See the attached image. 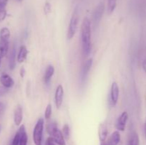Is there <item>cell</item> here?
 <instances>
[{"instance_id": "1", "label": "cell", "mask_w": 146, "mask_h": 145, "mask_svg": "<svg viewBox=\"0 0 146 145\" xmlns=\"http://www.w3.org/2000/svg\"><path fill=\"white\" fill-rule=\"evenodd\" d=\"M81 37L82 51L84 56H88L91 51V21L88 18H84L81 27Z\"/></svg>"}, {"instance_id": "2", "label": "cell", "mask_w": 146, "mask_h": 145, "mask_svg": "<svg viewBox=\"0 0 146 145\" xmlns=\"http://www.w3.org/2000/svg\"><path fill=\"white\" fill-rule=\"evenodd\" d=\"M46 131L50 136L53 138L57 145H66L65 137L62 131L58 129L56 122H51L46 125Z\"/></svg>"}, {"instance_id": "3", "label": "cell", "mask_w": 146, "mask_h": 145, "mask_svg": "<svg viewBox=\"0 0 146 145\" xmlns=\"http://www.w3.org/2000/svg\"><path fill=\"white\" fill-rule=\"evenodd\" d=\"M44 127V119L40 117L37 120L33 130V141L35 145H42L43 132Z\"/></svg>"}, {"instance_id": "4", "label": "cell", "mask_w": 146, "mask_h": 145, "mask_svg": "<svg viewBox=\"0 0 146 145\" xmlns=\"http://www.w3.org/2000/svg\"><path fill=\"white\" fill-rule=\"evenodd\" d=\"M78 23V10L76 9L75 11L73 13L71 18L70 19L69 25H68V29L67 31V38L71 40L74 38L77 31V26Z\"/></svg>"}, {"instance_id": "5", "label": "cell", "mask_w": 146, "mask_h": 145, "mask_svg": "<svg viewBox=\"0 0 146 145\" xmlns=\"http://www.w3.org/2000/svg\"><path fill=\"white\" fill-rule=\"evenodd\" d=\"M104 4H100L99 5L97 6L96 8L95 9L93 14V23L94 24V27L98 26L99 24L100 21H101V18H102L103 14L104 12Z\"/></svg>"}, {"instance_id": "6", "label": "cell", "mask_w": 146, "mask_h": 145, "mask_svg": "<svg viewBox=\"0 0 146 145\" xmlns=\"http://www.w3.org/2000/svg\"><path fill=\"white\" fill-rule=\"evenodd\" d=\"M128 119V114L127 112H123L117 119L115 122V127L118 129V131L124 132L126 127L127 122Z\"/></svg>"}, {"instance_id": "7", "label": "cell", "mask_w": 146, "mask_h": 145, "mask_svg": "<svg viewBox=\"0 0 146 145\" xmlns=\"http://www.w3.org/2000/svg\"><path fill=\"white\" fill-rule=\"evenodd\" d=\"M64 88L61 85H58L57 86L56 89L55 91V96H54V100H55V105L57 109H60L63 104V100H64Z\"/></svg>"}, {"instance_id": "8", "label": "cell", "mask_w": 146, "mask_h": 145, "mask_svg": "<svg viewBox=\"0 0 146 145\" xmlns=\"http://www.w3.org/2000/svg\"><path fill=\"white\" fill-rule=\"evenodd\" d=\"M119 98V87L116 82H113L111 88V101L113 106H115Z\"/></svg>"}, {"instance_id": "9", "label": "cell", "mask_w": 146, "mask_h": 145, "mask_svg": "<svg viewBox=\"0 0 146 145\" xmlns=\"http://www.w3.org/2000/svg\"><path fill=\"white\" fill-rule=\"evenodd\" d=\"M92 64L93 59L92 58H89L83 65L81 71V80L82 82H84L86 80V79L87 76H88V73H89L90 70L91 68V66H92Z\"/></svg>"}, {"instance_id": "10", "label": "cell", "mask_w": 146, "mask_h": 145, "mask_svg": "<svg viewBox=\"0 0 146 145\" xmlns=\"http://www.w3.org/2000/svg\"><path fill=\"white\" fill-rule=\"evenodd\" d=\"M0 83L7 88H11L14 85V80L7 73L1 74L0 76Z\"/></svg>"}, {"instance_id": "11", "label": "cell", "mask_w": 146, "mask_h": 145, "mask_svg": "<svg viewBox=\"0 0 146 145\" xmlns=\"http://www.w3.org/2000/svg\"><path fill=\"white\" fill-rule=\"evenodd\" d=\"M108 136V127L106 123H101L98 127V137L101 143L106 142Z\"/></svg>"}, {"instance_id": "12", "label": "cell", "mask_w": 146, "mask_h": 145, "mask_svg": "<svg viewBox=\"0 0 146 145\" xmlns=\"http://www.w3.org/2000/svg\"><path fill=\"white\" fill-rule=\"evenodd\" d=\"M23 120V109L22 107L18 105L14 110V122L17 126H19Z\"/></svg>"}, {"instance_id": "13", "label": "cell", "mask_w": 146, "mask_h": 145, "mask_svg": "<svg viewBox=\"0 0 146 145\" xmlns=\"http://www.w3.org/2000/svg\"><path fill=\"white\" fill-rule=\"evenodd\" d=\"M121 141V134L119 131H115L108 137V141L106 142V145H118Z\"/></svg>"}, {"instance_id": "14", "label": "cell", "mask_w": 146, "mask_h": 145, "mask_svg": "<svg viewBox=\"0 0 146 145\" xmlns=\"http://www.w3.org/2000/svg\"><path fill=\"white\" fill-rule=\"evenodd\" d=\"M54 72H55V69H54V67L52 65H48L46 67L45 71V73L44 75V83L48 84L51 81V78L54 75Z\"/></svg>"}, {"instance_id": "15", "label": "cell", "mask_w": 146, "mask_h": 145, "mask_svg": "<svg viewBox=\"0 0 146 145\" xmlns=\"http://www.w3.org/2000/svg\"><path fill=\"white\" fill-rule=\"evenodd\" d=\"M27 55H28V50L25 45H21L19 51L18 55H17V61L19 63L24 62L27 59Z\"/></svg>"}, {"instance_id": "16", "label": "cell", "mask_w": 146, "mask_h": 145, "mask_svg": "<svg viewBox=\"0 0 146 145\" xmlns=\"http://www.w3.org/2000/svg\"><path fill=\"white\" fill-rule=\"evenodd\" d=\"M140 139L139 136L136 132H132L130 134L128 138L126 145H139Z\"/></svg>"}, {"instance_id": "17", "label": "cell", "mask_w": 146, "mask_h": 145, "mask_svg": "<svg viewBox=\"0 0 146 145\" xmlns=\"http://www.w3.org/2000/svg\"><path fill=\"white\" fill-rule=\"evenodd\" d=\"M17 60V50L15 47H13L9 55V66L10 70H14L16 67V61Z\"/></svg>"}, {"instance_id": "18", "label": "cell", "mask_w": 146, "mask_h": 145, "mask_svg": "<svg viewBox=\"0 0 146 145\" xmlns=\"http://www.w3.org/2000/svg\"><path fill=\"white\" fill-rule=\"evenodd\" d=\"M21 134V138H20V143L19 145H27L28 143V136H27V131H26L24 125H21L19 129Z\"/></svg>"}, {"instance_id": "19", "label": "cell", "mask_w": 146, "mask_h": 145, "mask_svg": "<svg viewBox=\"0 0 146 145\" xmlns=\"http://www.w3.org/2000/svg\"><path fill=\"white\" fill-rule=\"evenodd\" d=\"M9 41L0 40V57L4 58L8 53L9 50Z\"/></svg>"}, {"instance_id": "20", "label": "cell", "mask_w": 146, "mask_h": 145, "mask_svg": "<svg viewBox=\"0 0 146 145\" xmlns=\"http://www.w3.org/2000/svg\"><path fill=\"white\" fill-rule=\"evenodd\" d=\"M11 36L10 30L7 27H3L0 29V40L9 41Z\"/></svg>"}, {"instance_id": "21", "label": "cell", "mask_w": 146, "mask_h": 145, "mask_svg": "<svg viewBox=\"0 0 146 145\" xmlns=\"http://www.w3.org/2000/svg\"><path fill=\"white\" fill-rule=\"evenodd\" d=\"M117 0H108V4H107V11L109 14H112L116 7Z\"/></svg>"}, {"instance_id": "22", "label": "cell", "mask_w": 146, "mask_h": 145, "mask_svg": "<svg viewBox=\"0 0 146 145\" xmlns=\"http://www.w3.org/2000/svg\"><path fill=\"white\" fill-rule=\"evenodd\" d=\"M62 133L65 139H69L70 136H71V130H70V127L68 124H65L64 125L62 129Z\"/></svg>"}, {"instance_id": "23", "label": "cell", "mask_w": 146, "mask_h": 145, "mask_svg": "<svg viewBox=\"0 0 146 145\" xmlns=\"http://www.w3.org/2000/svg\"><path fill=\"white\" fill-rule=\"evenodd\" d=\"M51 114H52V106H51V104H48L45 109V112H44V117H45V119H50L51 117Z\"/></svg>"}, {"instance_id": "24", "label": "cell", "mask_w": 146, "mask_h": 145, "mask_svg": "<svg viewBox=\"0 0 146 145\" xmlns=\"http://www.w3.org/2000/svg\"><path fill=\"white\" fill-rule=\"evenodd\" d=\"M20 138H21V134H20L19 131H17V133L15 134L13 139L12 142H11V145H19L20 143Z\"/></svg>"}, {"instance_id": "25", "label": "cell", "mask_w": 146, "mask_h": 145, "mask_svg": "<svg viewBox=\"0 0 146 145\" xmlns=\"http://www.w3.org/2000/svg\"><path fill=\"white\" fill-rule=\"evenodd\" d=\"M7 15V10L5 8H3V7H0V22L4 21L6 18Z\"/></svg>"}, {"instance_id": "26", "label": "cell", "mask_w": 146, "mask_h": 145, "mask_svg": "<svg viewBox=\"0 0 146 145\" xmlns=\"http://www.w3.org/2000/svg\"><path fill=\"white\" fill-rule=\"evenodd\" d=\"M8 92L9 88H5V87L3 86V85H1V86H0V97L5 95L6 94L8 93Z\"/></svg>"}, {"instance_id": "27", "label": "cell", "mask_w": 146, "mask_h": 145, "mask_svg": "<svg viewBox=\"0 0 146 145\" xmlns=\"http://www.w3.org/2000/svg\"><path fill=\"white\" fill-rule=\"evenodd\" d=\"M45 145H57L56 143L54 142V140L53 139V138L51 136H49L46 139L45 142Z\"/></svg>"}, {"instance_id": "28", "label": "cell", "mask_w": 146, "mask_h": 145, "mask_svg": "<svg viewBox=\"0 0 146 145\" xmlns=\"http://www.w3.org/2000/svg\"><path fill=\"white\" fill-rule=\"evenodd\" d=\"M140 7L142 12L146 13V0H141Z\"/></svg>"}, {"instance_id": "29", "label": "cell", "mask_w": 146, "mask_h": 145, "mask_svg": "<svg viewBox=\"0 0 146 145\" xmlns=\"http://www.w3.org/2000/svg\"><path fill=\"white\" fill-rule=\"evenodd\" d=\"M44 12L46 14H48L51 12V5L48 3H46L44 7Z\"/></svg>"}, {"instance_id": "30", "label": "cell", "mask_w": 146, "mask_h": 145, "mask_svg": "<svg viewBox=\"0 0 146 145\" xmlns=\"http://www.w3.org/2000/svg\"><path fill=\"white\" fill-rule=\"evenodd\" d=\"M8 4V0H0V7L5 8Z\"/></svg>"}, {"instance_id": "31", "label": "cell", "mask_w": 146, "mask_h": 145, "mask_svg": "<svg viewBox=\"0 0 146 145\" xmlns=\"http://www.w3.org/2000/svg\"><path fill=\"white\" fill-rule=\"evenodd\" d=\"M24 75H25V69H24V67L21 68V71H20V75H21V78H24Z\"/></svg>"}, {"instance_id": "32", "label": "cell", "mask_w": 146, "mask_h": 145, "mask_svg": "<svg viewBox=\"0 0 146 145\" xmlns=\"http://www.w3.org/2000/svg\"><path fill=\"white\" fill-rule=\"evenodd\" d=\"M142 65H143V68L144 71H145V72H146V58L145 60H144L143 61Z\"/></svg>"}, {"instance_id": "33", "label": "cell", "mask_w": 146, "mask_h": 145, "mask_svg": "<svg viewBox=\"0 0 146 145\" xmlns=\"http://www.w3.org/2000/svg\"><path fill=\"white\" fill-rule=\"evenodd\" d=\"M144 130H145V138H146V122L145 123V125H144Z\"/></svg>"}, {"instance_id": "34", "label": "cell", "mask_w": 146, "mask_h": 145, "mask_svg": "<svg viewBox=\"0 0 146 145\" xmlns=\"http://www.w3.org/2000/svg\"><path fill=\"white\" fill-rule=\"evenodd\" d=\"M2 106H3L2 103H1V102H0V110H1V108H2Z\"/></svg>"}, {"instance_id": "35", "label": "cell", "mask_w": 146, "mask_h": 145, "mask_svg": "<svg viewBox=\"0 0 146 145\" xmlns=\"http://www.w3.org/2000/svg\"><path fill=\"white\" fill-rule=\"evenodd\" d=\"M101 145H106V142H103V143H101Z\"/></svg>"}, {"instance_id": "36", "label": "cell", "mask_w": 146, "mask_h": 145, "mask_svg": "<svg viewBox=\"0 0 146 145\" xmlns=\"http://www.w3.org/2000/svg\"><path fill=\"white\" fill-rule=\"evenodd\" d=\"M1 58H1V57H0V66H1Z\"/></svg>"}, {"instance_id": "37", "label": "cell", "mask_w": 146, "mask_h": 145, "mask_svg": "<svg viewBox=\"0 0 146 145\" xmlns=\"http://www.w3.org/2000/svg\"><path fill=\"white\" fill-rule=\"evenodd\" d=\"M16 1H19V2H21V1H22V0H16Z\"/></svg>"}, {"instance_id": "38", "label": "cell", "mask_w": 146, "mask_h": 145, "mask_svg": "<svg viewBox=\"0 0 146 145\" xmlns=\"http://www.w3.org/2000/svg\"><path fill=\"white\" fill-rule=\"evenodd\" d=\"M1 125H0V132H1Z\"/></svg>"}]
</instances>
